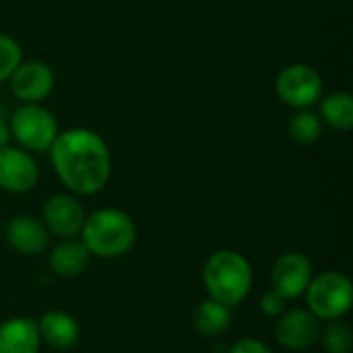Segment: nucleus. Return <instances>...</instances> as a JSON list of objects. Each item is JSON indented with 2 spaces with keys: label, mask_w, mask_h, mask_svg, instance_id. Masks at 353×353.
Listing matches in <instances>:
<instances>
[{
  "label": "nucleus",
  "mask_w": 353,
  "mask_h": 353,
  "mask_svg": "<svg viewBox=\"0 0 353 353\" xmlns=\"http://www.w3.org/2000/svg\"><path fill=\"white\" fill-rule=\"evenodd\" d=\"M230 353H273V350H271L265 341H261V339L242 337V339H238V341L232 345Z\"/></svg>",
  "instance_id": "obj_22"
},
{
  "label": "nucleus",
  "mask_w": 353,
  "mask_h": 353,
  "mask_svg": "<svg viewBox=\"0 0 353 353\" xmlns=\"http://www.w3.org/2000/svg\"><path fill=\"white\" fill-rule=\"evenodd\" d=\"M87 213L74 194L58 192L43 203L41 221L46 230L58 238H77L83 230Z\"/></svg>",
  "instance_id": "obj_9"
},
{
  "label": "nucleus",
  "mask_w": 353,
  "mask_h": 353,
  "mask_svg": "<svg viewBox=\"0 0 353 353\" xmlns=\"http://www.w3.org/2000/svg\"><path fill=\"white\" fill-rule=\"evenodd\" d=\"M230 325H232V308L211 298L201 302L192 312V327L201 337H219L228 333Z\"/></svg>",
  "instance_id": "obj_16"
},
{
  "label": "nucleus",
  "mask_w": 353,
  "mask_h": 353,
  "mask_svg": "<svg viewBox=\"0 0 353 353\" xmlns=\"http://www.w3.org/2000/svg\"><path fill=\"white\" fill-rule=\"evenodd\" d=\"M12 95L21 103H41L54 89V72L46 62H21L8 79Z\"/></svg>",
  "instance_id": "obj_11"
},
{
  "label": "nucleus",
  "mask_w": 353,
  "mask_h": 353,
  "mask_svg": "<svg viewBox=\"0 0 353 353\" xmlns=\"http://www.w3.org/2000/svg\"><path fill=\"white\" fill-rule=\"evenodd\" d=\"M288 134L296 145H314L323 134V122L310 110H296V114L288 122Z\"/></svg>",
  "instance_id": "obj_18"
},
{
  "label": "nucleus",
  "mask_w": 353,
  "mask_h": 353,
  "mask_svg": "<svg viewBox=\"0 0 353 353\" xmlns=\"http://www.w3.org/2000/svg\"><path fill=\"white\" fill-rule=\"evenodd\" d=\"M321 122L339 132H347L353 126V97L347 91H335L321 97Z\"/></svg>",
  "instance_id": "obj_17"
},
{
  "label": "nucleus",
  "mask_w": 353,
  "mask_h": 353,
  "mask_svg": "<svg viewBox=\"0 0 353 353\" xmlns=\"http://www.w3.org/2000/svg\"><path fill=\"white\" fill-rule=\"evenodd\" d=\"M304 296L308 310L325 323L343 319L353 306V285L341 271H323L321 275H314Z\"/></svg>",
  "instance_id": "obj_4"
},
{
  "label": "nucleus",
  "mask_w": 353,
  "mask_h": 353,
  "mask_svg": "<svg viewBox=\"0 0 353 353\" xmlns=\"http://www.w3.org/2000/svg\"><path fill=\"white\" fill-rule=\"evenodd\" d=\"M285 304H288V300H285L279 292H275L273 288L261 296V310H263V314L269 316V319L281 316V314L285 312Z\"/></svg>",
  "instance_id": "obj_21"
},
{
  "label": "nucleus",
  "mask_w": 353,
  "mask_h": 353,
  "mask_svg": "<svg viewBox=\"0 0 353 353\" xmlns=\"http://www.w3.org/2000/svg\"><path fill=\"white\" fill-rule=\"evenodd\" d=\"M275 91L285 105L308 110L323 97V77L310 64H290L277 74Z\"/></svg>",
  "instance_id": "obj_6"
},
{
  "label": "nucleus",
  "mask_w": 353,
  "mask_h": 353,
  "mask_svg": "<svg viewBox=\"0 0 353 353\" xmlns=\"http://www.w3.org/2000/svg\"><path fill=\"white\" fill-rule=\"evenodd\" d=\"M50 151L52 168L72 194H95L112 176V153L108 143L89 128L58 132Z\"/></svg>",
  "instance_id": "obj_1"
},
{
  "label": "nucleus",
  "mask_w": 353,
  "mask_h": 353,
  "mask_svg": "<svg viewBox=\"0 0 353 353\" xmlns=\"http://www.w3.org/2000/svg\"><path fill=\"white\" fill-rule=\"evenodd\" d=\"M39 339L41 343L50 345L56 352L72 350L81 337V329L74 316L62 310H50L46 312L37 323Z\"/></svg>",
  "instance_id": "obj_13"
},
{
  "label": "nucleus",
  "mask_w": 353,
  "mask_h": 353,
  "mask_svg": "<svg viewBox=\"0 0 353 353\" xmlns=\"http://www.w3.org/2000/svg\"><path fill=\"white\" fill-rule=\"evenodd\" d=\"M39 165L25 149L0 147V188L12 194H25L35 188Z\"/></svg>",
  "instance_id": "obj_10"
},
{
  "label": "nucleus",
  "mask_w": 353,
  "mask_h": 353,
  "mask_svg": "<svg viewBox=\"0 0 353 353\" xmlns=\"http://www.w3.org/2000/svg\"><path fill=\"white\" fill-rule=\"evenodd\" d=\"M8 141H10V128H8V124L2 120V116H0V147H6Z\"/></svg>",
  "instance_id": "obj_23"
},
{
  "label": "nucleus",
  "mask_w": 353,
  "mask_h": 353,
  "mask_svg": "<svg viewBox=\"0 0 353 353\" xmlns=\"http://www.w3.org/2000/svg\"><path fill=\"white\" fill-rule=\"evenodd\" d=\"M39 345L35 321L14 316L0 325V353H39Z\"/></svg>",
  "instance_id": "obj_15"
},
{
  "label": "nucleus",
  "mask_w": 353,
  "mask_h": 353,
  "mask_svg": "<svg viewBox=\"0 0 353 353\" xmlns=\"http://www.w3.org/2000/svg\"><path fill=\"white\" fill-rule=\"evenodd\" d=\"M319 341L323 343L327 353H352L353 350V333L352 327L343 323L341 319L329 321L321 329Z\"/></svg>",
  "instance_id": "obj_19"
},
{
  "label": "nucleus",
  "mask_w": 353,
  "mask_h": 353,
  "mask_svg": "<svg viewBox=\"0 0 353 353\" xmlns=\"http://www.w3.org/2000/svg\"><path fill=\"white\" fill-rule=\"evenodd\" d=\"M4 238L8 246L25 256L41 254L50 244V232L43 221L31 215H14L4 228Z\"/></svg>",
  "instance_id": "obj_12"
},
{
  "label": "nucleus",
  "mask_w": 353,
  "mask_h": 353,
  "mask_svg": "<svg viewBox=\"0 0 353 353\" xmlns=\"http://www.w3.org/2000/svg\"><path fill=\"white\" fill-rule=\"evenodd\" d=\"M314 277L312 263L304 252H283L271 269V288L285 300H298L308 290Z\"/></svg>",
  "instance_id": "obj_7"
},
{
  "label": "nucleus",
  "mask_w": 353,
  "mask_h": 353,
  "mask_svg": "<svg viewBox=\"0 0 353 353\" xmlns=\"http://www.w3.org/2000/svg\"><path fill=\"white\" fill-rule=\"evenodd\" d=\"M10 137L25 151H48L58 137V122L41 103H21L8 120Z\"/></svg>",
  "instance_id": "obj_5"
},
{
  "label": "nucleus",
  "mask_w": 353,
  "mask_h": 353,
  "mask_svg": "<svg viewBox=\"0 0 353 353\" xmlns=\"http://www.w3.org/2000/svg\"><path fill=\"white\" fill-rule=\"evenodd\" d=\"M79 236L91 256L114 261L132 250L137 242V225L122 209L103 207L87 215Z\"/></svg>",
  "instance_id": "obj_2"
},
{
  "label": "nucleus",
  "mask_w": 353,
  "mask_h": 353,
  "mask_svg": "<svg viewBox=\"0 0 353 353\" xmlns=\"http://www.w3.org/2000/svg\"><path fill=\"white\" fill-rule=\"evenodd\" d=\"M89 261H91V254L87 246L77 238H62L50 250V256H48L52 273L64 279L79 277L81 273H85V269L89 267Z\"/></svg>",
  "instance_id": "obj_14"
},
{
  "label": "nucleus",
  "mask_w": 353,
  "mask_h": 353,
  "mask_svg": "<svg viewBox=\"0 0 353 353\" xmlns=\"http://www.w3.org/2000/svg\"><path fill=\"white\" fill-rule=\"evenodd\" d=\"M203 283L211 300L236 308L252 290V267L238 250H217L205 263Z\"/></svg>",
  "instance_id": "obj_3"
},
{
  "label": "nucleus",
  "mask_w": 353,
  "mask_h": 353,
  "mask_svg": "<svg viewBox=\"0 0 353 353\" xmlns=\"http://www.w3.org/2000/svg\"><path fill=\"white\" fill-rule=\"evenodd\" d=\"M21 62H23L21 46L10 35L0 33V83L8 81Z\"/></svg>",
  "instance_id": "obj_20"
},
{
  "label": "nucleus",
  "mask_w": 353,
  "mask_h": 353,
  "mask_svg": "<svg viewBox=\"0 0 353 353\" xmlns=\"http://www.w3.org/2000/svg\"><path fill=\"white\" fill-rule=\"evenodd\" d=\"M321 329V321L308 308H294L277 316L275 339L290 352H306L319 343Z\"/></svg>",
  "instance_id": "obj_8"
}]
</instances>
